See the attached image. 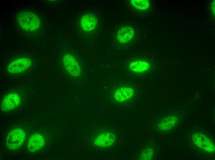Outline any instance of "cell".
I'll return each mask as SVG.
<instances>
[{
	"instance_id": "6da1fadb",
	"label": "cell",
	"mask_w": 215,
	"mask_h": 160,
	"mask_svg": "<svg viewBox=\"0 0 215 160\" xmlns=\"http://www.w3.org/2000/svg\"><path fill=\"white\" fill-rule=\"evenodd\" d=\"M25 136L24 132L20 129L11 130L9 133L6 138L7 146L11 150L19 147L24 141Z\"/></svg>"
},
{
	"instance_id": "7a4b0ae2",
	"label": "cell",
	"mask_w": 215,
	"mask_h": 160,
	"mask_svg": "<svg viewBox=\"0 0 215 160\" xmlns=\"http://www.w3.org/2000/svg\"><path fill=\"white\" fill-rule=\"evenodd\" d=\"M192 140L195 145L204 151L210 153H213L215 151L213 143L203 134L199 133L193 134Z\"/></svg>"
},
{
	"instance_id": "3957f363",
	"label": "cell",
	"mask_w": 215,
	"mask_h": 160,
	"mask_svg": "<svg viewBox=\"0 0 215 160\" xmlns=\"http://www.w3.org/2000/svg\"><path fill=\"white\" fill-rule=\"evenodd\" d=\"M31 64V61L28 58H18L9 64L7 70L9 73L11 74L20 73L27 70Z\"/></svg>"
},
{
	"instance_id": "277c9868",
	"label": "cell",
	"mask_w": 215,
	"mask_h": 160,
	"mask_svg": "<svg viewBox=\"0 0 215 160\" xmlns=\"http://www.w3.org/2000/svg\"><path fill=\"white\" fill-rule=\"evenodd\" d=\"M20 100V98L17 94H10L3 98L1 105V110L3 111L11 110L19 104Z\"/></svg>"
},
{
	"instance_id": "5b68a950",
	"label": "cell",
	"mask_w": 215,
	"mask_h": 160,
	"mask_svg": "<svg viewBox=\"0 0 215 160\" xmlns=\"http://www.w3.org/2000/svg\"><path fill=\"white\" fill-rule=\"evenodd\" d=\"M64 66L69 73L74 76H78L80 73V67L75 58L70 54L64 55L63 59Z\"/></svg>"
},
{
	"instance_id": "8992f818",
	"label": "cell",
	"mask_w": 215,
	"mask_h": 160,
	"mask_svg": "<svg viewBox=\"0 0 215 160\" xmlns=\"http://www.w3.org/2000/svg\"><path fill=\"white\" fill-rule=\"evenodd\" d=\"M44 143L43 137L39 134H35L30 138L27 148L30 152H34L40 149L43 146Z\"/></svg>"
},
{
	"instance_id": "52a82bcc",
	"label": "cell",
	"mask_w": 215,
	"mask_h": 160,
	"mask_svg": "<svg viewBox=\"0 0 215 160\" xmlns=\"http://www.w3.org/2000/svg\"><path fill=\"white\" fill-rule=\"evenodd\" d=\"M97 23V19L94 16L91 14H86L82 18L81 24L83 30L88 31L95 28Z\"/></svg>"
},
{
	"instance_id": "ba28073f",
	"label": "cell",
	"mask_w": 215,
	"mask_h": 160,
	"mask_svg": "<svg viewBox=\"0 0 215 160\" xmlns=\"http://www.w3.org/2000/svg\"><path fill=\"white\" fill-rule=\"evenodd\" d=\"M134 34V30L131 27H123L118 32L117 35L118 40L122 43L127 42L133 38Z\"/></svg>"
},
{
	"instance_id": "9c48e42d",
	"label": "cell",
	"mask_w": 215,
	"mask_h": 160,
	"mask_svg": "<svg viewBox=\"0 0 215 160\" xmlns=\"http://www.w3.org/2000/svg\"><path fill=\"white\" fill-rule=\"evenodd\" d=\"M113 136L111 134L105 133L98 137L95 140V144L97 146L105 147L111 144L113 142Z\"/></svg>"
},
{
	"instance_id": "30bf717a",
	"label": "cell",
	"mask_w": 215,
	"mask_h": 160,
	"mask_svg": "<svg viewBox=\"0 0 215 160\" xmlns=\"http://www.w3.org/2000/svg\"><path fill=\"white\" fill-rule=\"evenodd\" d=\"M177 121V118L174 116H169L161 121L159 127L163 130H169L176 125Z\"/></svg>"
},
{
	"instance_id": "8fae6325",
	"label": "cell",
	"mask_w": 215,
	"mask_h": 160,
	"mask_svg": "<svg viewBox=\"0 0 215 160\" xmlns=\"http://www.w3.org/2000/svg\"><path fill=\"white\" fill-rule=\"evenodd\" d=\"M131 3L135 8L141 10L147 9L150 6L149 2L147 0H132Z\"/></svg>"
},
{
	"instance_id": "7c38bea8",
	"label": "cell",
	"mask_w": 215,
	"mask_h": 160,
	"mask_svg": "<svg viewBox=\"0 0 215 160\" xmlns=\"http://www.w3.org/2000/svg\"><path fill=\"white\" fill-rule=\"evenodd\" d=\"M130 66L133 70L138 71L146 69L148 67L149 65L148 63L145 62L140 61L132 63Z\"/></svg>"
}]
</instances>
